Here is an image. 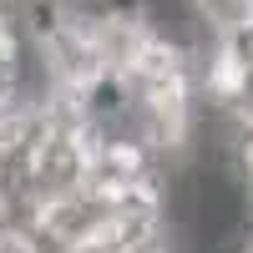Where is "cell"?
<instances>
[{"label":"cell","instance_id":"1","mask_svg":"<svg viewBox=\"0 0 253 253\" xmlns=\"http://www.w3.org/2000/svg\"><path fill=\"white\" fill-rule=\"evenodd\" d=\"M193 20L213 41H248L253 36V0H193Z\"/></svg>","mask_w":253,"mask_h":253}]
</instances>
